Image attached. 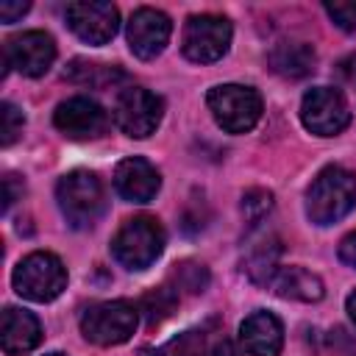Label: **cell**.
Wrapping results in <instances>:
<instances>
[{
	"label": "cell",
	"instance_id": "18",
	"mask_svg": "<svg viewBox=\"0 0 356 356\" xmlns=\"http://www.w3.org/2000/svg\"><path fill=\"white\" fill-rule=\"evenodd\" d=\"M273 289L281 295V298H289V300H303V303H314L323 298V281L320 275L303 270V267H281L275 273V278L270 281Z\"/></svg>",
	"mask_w": 356,
	"mask_h": 356
},
{
	"label": "cell",
	"instance_id": "19",
	"mask_svg": "<svg viewBox=\"0 0 356 356\" xmlns=\"http://www.w3.org/2000/svg\"><path fill=\"white\" fill-rule=\"evenodd\" d=\"M278 256H281V248L275 236H261L259 242H253L245 256V273L250 275V281L270 284L278 273Z\"/></svg>",
	"mask_w": 356,
	"mask_h": 356
},
{
	"label": "cell",
	"instance_id": "6",
	"mask_svg": "<svg viewBox=\"0 0 356 356\" xmlns=\"http://www.w3.org/2000/svg\"><path fill=\"white\" fill-rule=\"evenodd\" d=\"M139 323V309L131 300H103L83 312L81 317V334L103 348L122 345L134 337Z\"/></svg>",
	"mask_w": 356,
	"mask_h": 356
},
{
	"label": "cell",
	"instance_id": "32",
	"mask_svg": "<svg viewBox=\"0 0 356 356\" xmlns=\"http://www.w3.org/2000/svg\"><path fill=\"white\" fill-rule=\"evenodd\" d=\"M44 356H67V353H58V350H56V353H44Z\"/></svg>",
	"mask_w": 356,
	"mask_h": 356
},
{
	"label": "cell",
	"instance_id": "17",
	"mask_svg": "<svg viewBox=\"0 0 356 356\" xmlns=\"http://www.w3.org/2000/svg\"><path fill=\"white\" fill-rule=\"evenodd\" d=\"M314 61H317L314 47L309 42H295V39L278 42L267 53V64L273 67V72H278L284 78H292V81L306 78L314 70Z\"/></svg>",
	"mask_w": 356,
	"mask_h": 356
},
{
	"label": "cell",
	"instance_id": "16",
	"mask_svg": "<svg viewBox=\"0 0 356 356\" xmlns=\"http://www.w3.org/2000/svg\"><path fill=\"white\" fill-rule=\"evenodd\" d=\"M42 342V325L39 320L17 306H8L3 312V323H0V348L8 356H22L28 350H33Z\"/></svg>",
	"mask_w": 356,
	"mask_h": 356
},
{
	"label": "cell",
	"instance_id": "9",
	"mask_svg": "<svg viewBox=\"0 0 356 356\" xmlns=\"http://www.w3.org/2000/svg\"><path fill=\"white\" fill-rule=\"evenodd\" d=\"M300 120H303L306 131H312L317 136H334V134L345 131V125L350 122V111H348L342 92L331 89V86H317L303 95Z\"/></svg>",
	"mask_w": 356,
	"mask_h": 356
},
{
	"label": "cell",
	"instance_id": "31",
	"mask_svg": "<svg viewBox=\"0 0 356 356\" xmlns=\"http://www.w3.org/2000/svg\"><path fill=\"white\" fill-rule=\"evenodd\" d=\"M345 309H348V317L356 323V289L348 295V300H345Z\"/></svg>",
	"mask_w": 356,
	"mask_h": 356
},
{
	"label": "cell",
	"instance_id": "27",
	"mask_svg": "<svg viewBox=\"0 0 356 356\" xmlns=\"http://www.w3.org/2000/svg\"><path fill=\"white\" fill-rule=\"evenodd\" d=\"M28 8H31L28 0H17V3H14V0H3V3H0V19H3V22H17Z\"/></svg>",
	"mask_w": 356,
	"mask_h": 356
},
{
	"label": "cell",
	"instance_id": "4",
	"mask_svg": "<svg viewBox=\"0 0 356 356\" xmlns=\"http://www.w3.org/2000/svg\"><path fill=\"white\" fill-rule=\"evenodd\" d=\"M11 284H14V289L22 298L36 300V303H47V300H56L64 292V286H67V267H64V261L56 253L36 250V253L25 256L14 267Z\"/></svg>",
	"mask_w": 356,
	"mask_h": 356
},
{
	"label": "cell",
	"instance_id": "10",
	"mask_svg": "<svg viewBox=\"0 0 356 356\" xmlns=\"http://www.w3.org/2000/svg\"><path fill=\"white\" fill-rule=\"evenodd\" d=\"M67 25L72 28V33L78 39H83L86 44H106L114 39L117 28H120V11L114 3H103V0H78L70 3L67 11Z\"/></svg>",
	"mask_w": 356,
	"mask_h": 356
},
{
	"label": "cell",
	"instance_id": "13",
	"mask_svg": "<svg viewBox=\"0 0 356 356\" xmlns=\"http://www.w3.org/2000/svg\"><path fill=\"white\" fill-rule=\"evenodd\" d=\"M53 122L70 139H97V136H103V131L108 125V117L95 100L70 97V100L56 106Z\"/></svg>",
	"mask_w": 356,
	"mask_h": 356
},
{
	"label": "cell",
	"instance_id": "23",
	"mask_svg": "<svg viewBox=\"0 0 356 356\" xmlns=\"http://www.w3.org/2000/svg\"><path fill=\"white\" fill-rule=\"evenodd\" d=\"M175 284L178 289H186V292H203L206 284H209V273L203 264H195V261H184V264H175Z\"/></svg>",
	"mask_w": 356,
	"mask_h": 356
},
{
	"label": "cell",
	"instance_id": "20",
	"mask_svg": "<svg viewBox=\"0 0 356 356\" xmlns=\"http://www.w3.org/2000/svg\"><path fill=\"white\" fill-rule=\"evenodd\" d=\"M209 328H189L178 337H172L170 342H164L161 348L150 350L147 356H206L209 353Z\"/></svg>",
	"mask_w": 356,
	"mask_h": 356
},
{
	"label": "cell",
	"instance_id": "26",
	"mask_svg": "<svg viewBox=\"0 0 356 356\" xmlns=\"http://www.w3.org/2000/svg\"><path fill=\"white\" fill-rule=\"evenodd\" d=\"M328 17L345 28V31H356V0H337V3H325Z\"/></svg>",
	"mask_w": 356,
	"mask_h": 356
},
{
	"label": "cell",
	"instance_id": "21",
	"mask_svg": "<svg viewBox=\"0 0 356 356\" xmlns=\"http://www.w3.org/2000/svg\"><path fill=\"white\" fill-rule=\"evenodd\" d=\"M64 78H70L72 83H81V86H108L114 83L117 78H122V72L117 67H108V64H97V61H83V58H75Z\"/></svg>",
	"mask_w": 356,
	"mask_h": 356
},
{
	"label": "cell",
	"instance_id": "2",
	"mask_svg": "<svg viewBox=\"0 0 356 356\" xmlns=\"http://www.w3.org/2000/svg\"><path fill=\"white\" fill-rule=\"evenodd\" d=\"M56 200L72 228H92L106 209V189L95 172L72 170L58 181Z\"/></svg>",
	"mask_w": 356,
	"mask_h": 356
},
{
	"label": "cell",
	"instance_id": "11",
	"mask_svg": "<svg viewBox=\"0 0 356 356\" xmlns=\"http://www.w3.org/2000/svg\"><path fill=\"white\" fill-rule=\"evenodd\" d=\"M3 58H6V70L14 67L17 72H22L28 78H39L50 70V64L56 58V44H53L50 33H44V31H25L6 42Z\"/></svg>",
	"mask_w": 356,
	"mask_h": 356
},
{
	"label": "cell",
	"instance_id": "28",
	"mask_svg": "<svg viewBox=\"0 0 356 356\" xmlns=\"http://www.w3.org/2000/svg\"><path fill=\"white\" fill-rule=\"evenodd\" d=\"M339 259H342V264H348V267L356 270V231L348 234V236L339 242Z\"/></svg>",
	"mask_w": 356,
	"mask_h": 356
},
{
	"label": "cell",
	"instance_id": "8",
	"mask_svg": "<svg viewBox=\"0 0 356 356\" xmlns=\"http://www.w3.org/2000/svg\"><path fill=\"white\" fill-rule=\"evenodd\" d=\"M164 114V100L142 86H128L117 95L114 103V122L125 136L145 139L150 136Z\"/></svg>",
	"mask_w": 356,
	"mask_h": 356
},
{
	"label": "cell",
	"instance_id": "14",
	"mask_svg": "<svg viewBox=\"0 0 356 356\" xmlns=\"http://www.w3.org/2000/svg\"><path fill=\"white\" fill-rule=\"evenodd\" d=\"M159 186H161L159 170L142 156L122 159L114 170V189L120 192V197H125L131 203H150L156 197Z\"/></svg>",
	"mask_w": 356,
	"mask_h": 356
},
{
	"label": "cell",
	"instance_id": "12",
	"mask_svg": "<svg viewBox=\"0 0 356 356\" xmlns=\"http://www.w3.org/2000/svg\"><path fill=\"white\" fill-rule=\"evenodd\" d=\"M172 33V22L159 8H136L128 19V47L136 58H156Z\"/></svg>",
	"mask_w": 356,
	"mask_h": 356
},
{
	"label": "cell",
	"instance_id": "24",
	"mask_svg": "<svg viewBox=\"0 0 356 356\" xmlns=\"http://www.w3.org/2000/svg\"><path fill=\"white\" fill-rule=\"evenodd\" d=\"M22 122H25V117L14 103H3L0 106V142L6 147L22 134Z\"/></svg>",
	"mask_w": 356,
	"mask_h": 356
},
{
	"label": "cell",
	"instance_id": "5",
	"mask_svg": "<svg viewBox=\"0 0 356 356\" xmlns=\"http://www.w3.org/2000/svg\"><path fill=\"white\" fill-rule=\"evenodd\" d=\"M206 103L217 125L228 134H245L261 117V97L253 86H242V83L211 86L206 95Z\"/></svg>",
	"mask_w": 356,
	"mask_h": 356
},
{
	"label": "cell",
	"instance_id": "30",
	"mask_svg": "<svg viewBox=\"0 0 356 356\" xmlns=\"http://www.w3.org/2000/svg\"><path fill=\"white\" fill-rule=\"evenodd\" d=\"M206 356H239V350H236V345L231 339H217V342H211Z\"/></svg>",
	"mask_w": 356,
	"mask_h": 356
},
{
	"label": "cell",
	"instance_id": "29",
	"mask_svg": "<svg viewBox=\"0 0 356 356\" xmlns=\"http://www.w3.org/2000/svg\"><path fill=\"white\" fill-rule=\"evenodd\" d=\"M3 189H6V195H3V211H8L11 209V203L17 200V195H22V189H17V175H6L3 178Z\"/></svg>",
	"mask_w": 356,
	"mask_h": 356
},
{
	"label": "cell",
	"instance_id": "3",
	"mask_svg": "<svg viewBox=\"0 0 356 356\" xmlns=\"http://www.w3.org/2000/svg\"><path fill=\"white\" fill-rule=\"evenodd\" d=\"M164 250V228L156 217L139 214L120 225L111 239L114 259L128 270H147Z\"/></svg>",
	"mask_w": 356,
	"mask_h": 356
},
{
	"label": "cell",
	"instance_id": "1",
	"mask_svg": "<svg viewBox=\"0 0 356 356\" xmlns=\"http://www.w3.org/2000/svg\"><path fill=\"white\" fill-rule=\"evenodd\" d=\"M356 206V175L339 164L317 172L306 192V214L317 225H334Z\"/></svg>",
	"mask_w": 356,
	"mask_h": 356
},
{
	"label": "cell",
	"instance_id": "25",
	"mask_svg": "<svg viewBox=\"0 0 356 356\" xmlns=\"http://www.w3.org/2000/svg\"><path fill=\"white\" fill-rule=\"evenodd\" d=\"M270 206H273V195L264 192V189H250V192L242 197V211H245V217H248L250 225H256V222L270 211Z\"/></svg>",
	"mask_w": 356,
	"mask_h": 356
},
{
	"label": "cell",
	"instance_id": "15",
	"mask_svg": "<svg viewBox=\"0 0 356 356\" xmlns=\"http://www.w3.org/2000/svg\"><path fill=\"white\" fill-rule=\"evenodd\" d=\"M239 342L248 356H278L284 348V325L273 312H253L239 325Z\"/></svg>",
	"mask_w": 356,
	"mask_h": 356
},
{
	"label": "cell",
	"instance_id": "7",
	"mask_svg": "<svg viewBox=\"0 0 356 356\" xmlns=\"http://www.w3.org/2000/svg\"><path fill=\"white\" fill-rule=\"evenodd\" d=\"M231 44V22L220 14H192L184 25L181 50L189 61L209 64L225 56Z\"/></svg>",
	"mask_w": 356,
	"mask_h": 356
},
{
	"label": "cell",
	"instance_id": "22",
	"mask_svg": "<svg viewBox=\"0 0 356 356\" xmlns=\"http://www.w3.org/2000/svg\"><path fill=\"white\" fill-rule=\"evenodd\" d=\"M175 306H178V295L172 289H167V286H159V289H150L142 298L139 312L145 314L147 325H159V323H164L175 312Z\"/></svg>",
	"mask_w": 356,
	"mask_h": 356
}]
</instances>
